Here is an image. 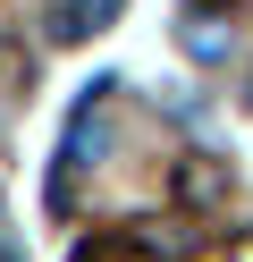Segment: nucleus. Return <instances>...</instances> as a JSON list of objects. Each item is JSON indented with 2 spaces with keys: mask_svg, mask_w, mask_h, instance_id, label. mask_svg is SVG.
I'll use <instances>...</instances> for the list:
<instances>
[{
  "mask_svg": "<svg viewBox=\"0 0 253 262\" xmlns=\"http://www.w3.org/2000/svg\"><path fill=\"white\" fill-rule=\"evenodd\" d=\"M118 17V0H76V9H51V42H84Z\"/></svg>",
  "mask_w": 253,
  "mask_h": 262,
  "instance_id": "obj_1",
  "label": "nucleus"
}]
</instances>
